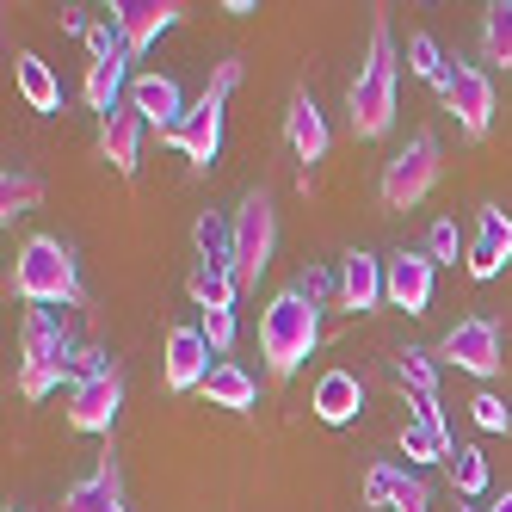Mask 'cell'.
Instances as JSON below:
<instances>
[{
	"label": "cell",
	"instance_id": "obj_1",
	"mask_svg": "<svg viewBox=\"0 0 512 512\" xmlns=\"http://www.w3.org/2000/svg\"><path fill=\"white\" fill-rule=\"evenodd\" d=\"M395 81H401L395 31H389V19L377 13V19H371V50H364L358 75H352V87H346V112H352V136H358V142L389 136V124H395Z\"/></svg>",
	"mask_w": 512,
	"mask_h": 512
},
{
	"label": "cell",
	"instance_id": "obj_2",
	"mask_svg": "<svg viewBox=\"0 0 512 512\" xmlns=\"http://www.w3.org/2000/svg\"><path fill=\"white\" fill-rule=\"evenodd\" d=\"M321 346V309L303 297L297 284L278 290V297L266 303L260 315V352H266V371L272 377H297L303 371V358Z\"/></svg>",
	"mask_w": 512,
	"mask_h": 512
},
{
	"label": "cell",
	"instance_id": "obj_3",
	"mask_svg": "<svg viewBox=\"0 0 512 512\" xmlns=\"http://www.w3.org/2000/svg\"><path fill=\"white\" fill-rule=\"evenodd\" d=\"M13 297L31 309H68L81 297V272H75V253H68L56 235H31L13 260Z\"/></svg>",
	"mask_w": 512,
	"mask_h": 512
},
{
	"label": "cell",
	"instance_id": "obj_4",
	"mask_svg": "<svg viewBox=\"0 0 512 512\" xmlns=\"http://www.w3.org/2000/svg\"><path fill=\"white\" fill-rule=\"evenodd\" d=\"M62 377H75V346H68L62 309H31L25 315V340H19V395L44 401Z\"/></svg>",
	"mask_w": 512,
	"mask_h": 512
},
{
	"label": "cell",
	"instance_id": "obj_5",
	"mask_svg": "<svg viewBox=\"0 0 512 512\" xmlns=\"http://www.w3.org/2000/svg\"><path fill=\"white\" fill-rule=\"evenodd\" d=\"M241 75H247L241 56H223V62L210 68V87L198 93V105L186 112V124L167 136V142H173V149L186 155L192 167H210L216 155H223V105H229V93L241 87Z\"/></svg>",
	"mask_w": 512,
	"mask_h": 512
},
{
	"label": "cell",
	"instance_id": "obj_6",
	"mask_svg": "<svg viewBox=\"0 0 512 512\" xmlns=\"http://www.w3.org/2000/svg\"><path fill=\"white\" fill-rule=\"evenodd\" d=\"M272 247H278V210H272V192H247L241 210H235V284L253 290L260 272L272 266Z\"/></svg>",
	"mask_w": 512,
	"mask_h": 512
},
{
	"label": "cell",
	"instance_id": "obj_7",
	"mask_svg": "<svg viewBox=\"0 0 512 512\" xmlns=\"http://www.w3.org/2000/svg\"><path fill=\"white\" fill-rule=\"evenodd\" d=\"M438 186V136H408V149H395L383 161V179H377V192L389 210H414L426 192Z\"/></svg>",
	"mask_w": 512,
	"mask_h": 512
},
{
	"label": "cell",
	"instance_id": "obj_8",
	"mask_svg": "<svg viewBox=\"0 0 512 512\" xmlns=\"http://www.w3.org/2000/svg\"><path fill=\"white\" fill-rule=\"evenodd\" d=\"M438 99H445V112L457 118V130L469 142L488 136V124H494V81H488V68L451 62V75H445V87H438Z\"/></svg>",
	"mask_w": 512,
	"mask_h": 512
},
{
	"label": "cell",
	"instance_id": "obj_9",
	"mask_svg": "<svg viewBox=\"0 0 512 512\" xmlns=\"http://www.w3.org/2000/svg\"><path fill=\"white\" fill-rule=\"evenodd\" d=\"M438 358L457 364V371H469V377H494L500 364H506L500 321H494V315H469V321H457L451 334L438 340Z\"/></svg>",
	"mask_w": 512,
	"mask_h": 512
},
{
	"label": "cell",
	"instance_id": "obj_10",
	"mask_svg": "<svg viewBox=\"0 0 512 512\" xmlns=\"http://www.w3.org/2000/svg\"><path fill=\"white\" fill-rule=\"evenodd\" d=\"M210 371H216V364H210L204 327H173V334H167V352H161V389H167V395H192V389H204Z\"/></svg>",
	"mask_w": 512,
	"mask_h": 512
},
{
	"label": "cell",
	"instance_id": "obj_11",
	"mask_svg": "<svg viewBox=\"0 0 512 512\" xmlns=\"http://www.w3.org/2000/svg\"><path fill=\"white\" fill-rule=\"evenodd\" d=\"M383 303L401 309V315H426L432 303V253H414V247H401L383 260Z\"/></svg>",
	"mask_w": 512,
	"mask_h": 512
},
{
	"label": "cell",
	"instance_id": "obj_12",
	"mask_svg": "<svg viewBox=\"0 0 512 512\" xmlns=\"http://www.w3.org/2000/svg\"><path fill=\"white\" fill-rule=\"evenodd\" d=\"M118 408H124V377L105 371L93 383H75V395H68V426L75 432H112Z\"/></svg>",
	"mask_w": 512,
	"mask_h": 512
},
{
	"label": "cell",
	"instance_id": "obj_13",
	"mask_svg": "<svg viewBox=\"0 0 512 512\" xmlns=\"http://www.w3.org/2000/svg\"><path fill=\"white\" fill-rule=\"evenodd\" d=\"M395 383L414 395V420L445 432V414H438V358L426 346H401L395 352Z\"/></svg>",
	"mask_w": 512,
	"mask_h": 512
},
{
	"label": "cell",
	"instance_id": "obj_14",
	"mask_svg": "<svg viewBox=\"0 0 512 512\" xmlns=\"http://www.w3.org/2000/svg\"><path fill=\"white\" fill-rule=\"evenodd\" d=\"M130 105L142 112V124L161 130V136H173L179 124H186V112H192V105L179 99V81L173 75H136L130 81Z\"/></svg>",
	"mask_w": 512,
	"mask_h": 512
},
{
	"label": "cell",
	"instance_id": "obj_15",
	"mask_svg": "<svg viewBox=\"0 0 512 512\" xmlns=\"http://www.w3.org/2000/svg\"><path fill=\"white\" fill-rule=\"evenodd\" d=\"M112 19H118L124 50H130V56H142V50L161 38V31H173L179 0H124V7H112Z\"/></svg>",
	"mask_w": 512,
	"mask_h": 512
},
{
	"label": "cell",
	"instance_id": "obj_16",
	"mask_svg": "<svg viewBox=\"0 0 512 512\" xmlns=\"http://www.w3.org/2000/svg\"><path fill=\"white\" fill-rule=\"evenodd\" d=\"M506 260H512V216L500 204H482V235L469 241V278L488 284V278H500Z\"/></svg>",
	"mask_w": 512,
	"mask_h": 512
},
{
	"label": "cell",
	"instance_id": "obj_17",
	"mask_svg": "<svg viewBox=\"0 0 512 512\" xmlns=\"http://www.w3.org/2000/svg\"><path fill=\"white\" fill-rule=\"evenodd\" d=\"M377 303H383V260H377V253H364V247H352L346 266H340V309L371 315Z\"/></svg>",
	"mask_w": 512,
	"mask_h": 512
},
{
	"label": "cell",
	"instance_id": "obj_18",
	"mask_svg": "<svg viewBox=\"0 0 512 512\" xmlns=\"http://www.w3.org/2000/svg\"><path fill=\"white\" fill-rule=\"evenodd\" d=\"M284 136H290V149H297V161H303V167L327 161V118H321V105H315L309 93H290Z\"/></svg>",
	"mask_w": 512,
	"mask_h": 512
},
{
	"label": "cell",
	"instance_id": "obj_19",
	"mask_svg": "<svg viewBox=\"0 0 512 512\" xmlns=\"http://www.w3.org/2000/svg\"><path fill=\"white\" fill-rule=\"evenodd\" d=\"M118 506H124V482H118L112 451L93 463V475H81V482L62 494V512H118Z\"/></svg>",
	"mask_w": 512,
	"mask_h": 512
},
{
	"label": "cell",
	"instance_id": "obj_20",
	"mask_svg": "<svg viewBox=\"0 0 512 512\" xmlns=\"http://www.w3.org/2000/svg\"><path fill=\"white\" fill-rule=\"evenodd\" d=\"M142 130H149V124H142L136 105H118V112L99 124V155L112 161L118 173H136V161H142Z\"/></svg>",
	"mask_w": 512,
	"mask_h": 512
},
{
	"label": "cell",
	"instance_id": "obj_21",
	"mask_svg": "<svg viewBox=\"0 0 512 512\" xmlns=\"http://www.w3.org/2000/svg\"><path fill=\"white\" fill-rule=\"evenodd\" d=\"M13 75H19V93H25L31 112H44V118L62 112V81H56V68H50L38 50H19V56H13Z\"/></svg>",
	"mask_w": 512,
	"mask_h": 512
},
{
	"label": "cell",
	"instance_id": "obj_22",
	"mask_svg": "<svg viewBox=\"0 0 512 512\" xmlns=\"http://www.w3.org/2000/svg\"><path fill=\"white\" fill-rule=\"evenodd\" d=\"M358 408H364V383L352 371H321V383H315V420L346 426V420H358Z\"/></svg>",
	"mask_w": 512,
	"mask_h": 512
},
{
	"label": "cell",
	"instance_id": "obj_23",
	"mask_svg": "<svg viewBox=\"0 0 512 512\" xmlns=\"http://www.w3.org/2000/svg\"><path fill=\"white\" fill-rule=\"evenodd\" d=\"M204 401H210V408H229V414H247L253 408V401H260V383H253L247 371H241V364H216V371L204 377V389H198Z\"/></svg>",
	"mask_w": 512,
	"mask_h": 512
},
{
	"label": "cell",
	"instance_id": "obj_24",
	"mask_svg": "<svg viewBox=\"0 0 512 512\" xmlns=\"http://www.w3.org/2000/svg\"><path fill=\"white\" fill-rule=\"evenodd\" d=\"M186 290H192V303H198L204 315H210V309H235V297H241L235 272H229V266H210V260H198V266H192Z\"/></svg>",
	"mask_w": 512,
	"mask_h": 512
},
{
	"label": "cell",
	"instance_id": "obj_25",
	"mask_svg": "<svg viewBox=\"0 0 512 512\" xmlns=\"http://www.w3.org/2000/svg\"><path fill=\"white\" fill-rule=\"evenodd\" d=\"M124 62H130V50H124V56H105V62H87V81H81V93H87V105H93V112H105V118L118 112Z\"/></svg>",
	"mask_w": 512,
	"mask_h": 512
},
{
	"label": "cell",
	"instance_id": "obj_26",
	"mask_svg": "<svg viewBox=\"0 0 512 512\" xmlns=\"http://www.w3.org/2000/svg\"><path fill=\"white\" fill-rule=\"evenodd\" d=\"M44 204V179L25 173V167H7L0 173V223H13V216H31Z\"/></svg>",
	"mask_w": 512,
	"mask_h": 512
},
{
	"label": "cell",
	"instance_id": "obj_27",
	"mask_svg": "<svg viewBox=\"0 0 512 512\" xmlns=\"http://www.w3.org/2000/svg\"><path fill=\"white\" fill-rule=\"evenodd\" d=\"M192 241H198V253H204L210 266H235V216L204 210L198 223H192Z\"/></svg>",
	"mask_w": 512,
	"mask_h": 512
},
{
	"label": "cell",
	"instance_id": "obj_28",
	"mask_svg": "<svg viewBox=\"0 0 512 512\" xmlns=\"http://www.w3.org/2000/svg\"><path fill=\"white\" fill-rule=\"evenodd\" d=\"M482 56H488L494 68H512V0L482 7Z\"/></svg>",
	"mask_w": 512,
	"mask_h": 512
},
{
	"label": "cell",
	"instance_id": "obj_29",
	"mask_svg": "<svg viewBox=\"0 0 512 512\" xmlns=\"http://www.w3.org/2000/svg\"><path fill=\"white\" fill-rule=\"evenodd\" d=\"M401 457L408 463H451L457 451H451V432H438V426H401Z\"/></svg>",
	"mask_w": 512,
	"mask_h": 512
},
{
	"label": "cell",
	"instance_id": "obj_30",
	"mask_svg": "<svg viewBox=\"0 0 512 512\" xmlns=\"http://www.w3.org/2000/svg\"><path fill=\"white\" fill-rule=\"evenodd\" d=\"M451 488L463 500H482L488 494V457L475 451V445H457V457H451Z\"/></svg>",
	"mask_w": 512,
	"mask_h": 512
},
{
	"label": "cell",
	"instance_id": "obj_31",
	"mask_svg": "<svg viewBox=\"0 0 512 512\" xmlns=\"http://www.w3.org/2000/svg\"><path fill=\"white\" fill-rule=\"evenodd\" d=\"M408 68L420 81H432V87H445V75H451V62H445V50H438V38H408Z\"/></svg>",
	"mask_w": 512,
	"mask_h": 512
},
{
	"label": "cell",
	"instance_id": "obj_32",
	"mask_svg": "<svg viewBox=\"0 0 512 512\" xmlns=\"http://www.w3.org/2000/svg\"><path fill=\"white\" fill-rule=\"evenodd\" d=\"M426 253H432V266H457L463 235H457V223H451V216H438V223L426 229ZM463 260H469V253H463Z\"/></svg>",
	"mask_w": 512,
	"mask_h": 512
},
{
	"label": "cell",
	"instance_id": "obj_33",
	"mask_svg": "<svg viewBox=\"0 0 512 512\" xmlns=\"http://www.w3.org/2000/svg\"><path fill=\"white\" fill-rule=\"evenodd\" d=\"M401 463H377L371 475H364V506H395V488H401Z\"/></svg>",
	"mask_w": 512,
	"mask_h": 512
},
{
	"label": "cell",
	"instance_id": "obj_34",
	"mask_svg": "<svg viewBox=\"0 0 512 512\" xmlns=\"http://www.w3.org/2000/svg\"><path fill=\"white\" fill-rule=\"evenodd\" d=\"M469 414H475V426H482V432H512V414H506L500 395H475Z\"/></svg>",
	"mask_w": 512,
	"mask_h": 512
},
{
	"label": "cell",
	"instance_id": "obj_35",
	"mask_svg": "<svg viewBox=\"0 0 512 512\" xmlns=\"http://www.w3.org/2000/svg\"><path fill=\"white\" fill-rule=\"evenodd\" d=\"M198 327H204L210 352H229V346H235V309H210V315H204Z\"/></svg>",
	"mask_w": 512,
	"mask_h": 512
},
{
	"label": "cell",
	"instance_id": "obj_36",
	"mask_svg": "<svg viewBox=\"0 0 512 512\" xmlns=\"http://www.w3.org/2000/svg\"><path fill=\"white\" fill-rule=\"evenodd\" d=\"M395 512H432V488L420 482L414 469L401 475V488H395Z\"/></svg>",
	"mask_w": 512,
	"mask_h": 512
},
{
	"label": "cell",
	"instance_id": "obj_37",
	"mask_svg": "<svg viewBox=\"0 0 512 512\" xmlns=\"http://www.w3.org/2000/svg\"><path fill=\"white\" fill-rule=\"evenodd\" d=\"M105 371H112V364H105L99 346H81V352H75V383H93V377H105Z\"/></svg>",
	"mask_w": 512,
	"mask_h": 512
},
{
	"label": "cell",
	"instance_id": "obj_38",
	"mask_svg": "<svg viewBox=\"0 0 512 512\" xmlns=\"http://www.w3.org/2000/svg\"><path fill=\"white\" fill-rule=\"evenodd\" d=\"M297 290H303V297H309V303H321V297H334V290H340V284H334V278H327V272H315V266H309V272L297 278Z\"/></svg>",
	"mask_w": 512,
	"mask_h": 512
},
{
	"label": "cell",
	"instance_id": "obj_39",
	"mask_svg": "<svg viewBox=\"0 0 512 512\" xmlns=\"http://www.w3.org/2000/svg\"><path fill=\"white\" fill-rule=\"evenodd\" d=\"M482 512H512V488H506V494H494V506H482Z\"/></svg>",
	"mask_w": 512,
	"mask_h": 512
},
{
	"label": "cell",
	"instance_id": "obj_40",
	"mask_svg": "<svg viewBox=\"0 0 512 512\" xmlns=\"http://www.w3.org/2000/svg\"><path fill=\"white\" fill-rule=\"evenodd\" d=\"M457 512H482V506H457Z\"/></svg>",
	"mask_w": 512,
	"mask_h": 512
},
{
	"label": "cell",
	"instance_id": "obj_41",
	"mask_svg": "<svg viewBox=\"0 0 512 512\" xmlns=\"http://www.w3.org/2000/svg\"><path fill=\"white\" fill-rule=\"evenodd\" d=\"M7 512H13V506H7Z\"/></svg>",
	"mask_w": 512,
	"mask_h": 512
}]
</instances>
